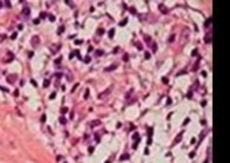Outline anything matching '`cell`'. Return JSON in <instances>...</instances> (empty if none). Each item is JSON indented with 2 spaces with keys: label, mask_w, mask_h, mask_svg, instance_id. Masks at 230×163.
<instances>
[{
  "label": "cell",
  "mask_w": 230,
  "mask_h": 163,
  "mask_svg": "<svg viewBox=\"0 0 230 163\" xmlns=\"http://www.w3.org/2000/svg\"><path fill=\"white\" fill-rule=\"evenodd\" d=\"M31 45L34 46V47H36V46L39 45V36H38V35L32 36V39H31Z\"/></svg>",
  "instance_id": "6da1fadb"
},
{
  "label": "cell",
  "mask_w": 230,
  "mask_h": 163,
  "mask_svg": "<svg viewBox=\"0 0 230 163\" xmlns=\"http://www.w3.org/2000/svg\"><path fill=\"white\" fill-rule=\"evenodd\" d=\"M16 78H18V76H16V74H11V76H8V77H7V81L9 82V84H14Z\"/></svg>",
  "instance_id": "7a4b0ae2"
},
{
  "label": "cell",
  "mask_w": 230,
  "mask_h": 163,
  "mask_svg": "<svg viewBox=\"0 0 230 163\" xmlns=\"http://www.w3.org/2000/svg\"><path fill=\"white\" fill-rule=\"evenodd\" d=\"M11 59H14V54H12V53H8V54H7V57H5L4 59H3V62H5V64H7V62H9Z\"/></svg>",
  "instance_id": "3957f363"
},
{
  "label": "cell",
  "mask_w": 230,
  "mask_h": 163,
  "mask_svg": "<svg viewBox=\"0 0 230 163\" xmlns=\"http://www.w3.org/2000/svg\"><path fill=\"white\" fill-rule=\"evenodd\" d=\"M22 15H23V16H28V15H30V8H28V7H24V8H23V9H22Z\"/></svg>",
  "instance_id": "277c9868"
},
{
  "label": "cell",
  "mask_w": 230,
  "mask_h": 163,
  "mask_svg": "<svg viewBox=\"0 0 230 163\" xmlns=\"http://www.w3.org/2000/svg\"><path fill=\"white\" fill-rule=\"evenodd\" d=\"M59 47H61V45H53V46H51V51H53V53H57V51L59 50Z\"/></svg>",
  "instance_id": "5b68a950"
},
{
  "label": "cell",
  "mask_w": 230,
  "mask_h": 163,
  "mask_svg": "<svg viewBox=\"0 0 230 163\" xmlns=\"http://www.w3.org/2000/svg\"><path fill=\"white\" fill-rule=\"evenodd\" d=\"M98 124H100V121L98 120H94V121L90 123V127H94V125H98Z\"/></svg>",
  "instance_id": "8992f818"
},
{
  "label": "cell",
  "mask_w": 230,
  "mask_h": 163,
  "mask_svg": "<svg viewBox=\"0 0 230 163\" xmlns=\"http://www.w3.org/2000/svg\"><path fill=\"white\" fill-rule=\"evenodd\" d=\"M63 30H65V27H63V26H61V27L58 28V34H62V31Z\"/></svg>",
  "instance_id": "52a82bcc"
},
{
  "label": "cell",
  "mask_w": 230,
  "mask_h": 163,
  "mask_svg": "<svg viewBox=\"0 0 230 163\" xmlns=\"http://www.w3.org/2000/svg\"><path fill=\"white\" fill-rule=\"evenodd\" d=\"M49 20H51V22H54V20H55V18H54V15H50V16H49Z\"/></svg>",
  "instance_id": "ba28073f"
},
{
  "label": "cell",
  "mask_w": 230,
  "mask_h": 163,
  "mask_svg": "<svg viewBox=\"0 0 230 163\" xmlns=\"http://www.w3.org/2000/svg\"><path fill=\"white\" fill-rule=\"evenodd\" d=\"M59 121H61L62 124H65V123H66V119H65V117H61V119H59Z\"/></svg>",
  "instance_id": "9c48e42d"
},
{
  "label": "cell",
  "mask_w": 230,
  "mask_h": 163,
  "mask_svg": "<svg viewBox=\"0 0 230 163\" xmlns=\"http://www.w3.org/2000/svg\"><path fill=\"white\" fill-rule=\"evenodd\" d=\"M49 84H50V81H49V80H46V81H45V86H46V88L49 86Z\"/></svg>",
  "instance_id": "30bf717a"
},
{
  "label": "cell",
  "mask_w": 230,
  "mask_h": 163,
  "mask_svg": "<svg viewBox=\"0 0 230 163\" xmlns=\"http://www.w3.org/2000/svg\"><path fill=\"white\" fill-rule=\"evenodd\" d=\"M61 112H62V113H65V112H67V108H62V109H61Z\"/></svg>",
  "instance_id": "8fae6325"
},
{
  "label": "cell",
  "mask_w": 230,
  "mask_h": 163,
  "mask_svg": "<svg viewBox=\"0 0 230 163\" xmlns=\"http://www.w3.org/2000/svg\"><path fill=\"white\" fill-rule=\"evenodd\" d=\"M11 38H12V39H15V38H16V32H14V34L11 35Z\"/></svg>",
  "instance_id": "7c38bea8"
},
{
  "label": "cell",
  "mask_w": 230,
  "mask_h": 163,
  "mask_svg": "<svg viewBox=\"0 0 230 163\" xmlns=\"http://www.w3.org/2000/svg\"><path fill=\"white\" fill-rule=\"evenodd\" d=\"M63 163H67V162H63Z\"/></svg>",
  "instance_id": "4fadbf2b"
}]
</instances>
